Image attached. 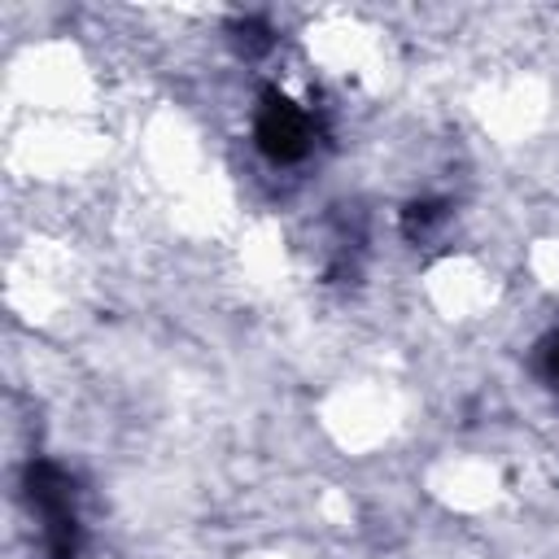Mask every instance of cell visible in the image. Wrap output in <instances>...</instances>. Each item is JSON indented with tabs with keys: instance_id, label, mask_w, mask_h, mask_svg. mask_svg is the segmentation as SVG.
Listing matches in <instances>:
<instances>
[{
	"instance_id": "obj_2",
	"label": "cell",
	"mask_w": 559,
	"mask_h": 559,
	"mask_svg": "<svg viewBox=\"0 0 559 559\" xmlns=\"http://www.w3.org/2000/svg\"><path fill=\"white\" fill-rule=\"evenodd\" d=\"M546 371H550V380H555V389H559V336H555L550 349H546Z\"/></svg>"
},
{
	"instance_id": "obj_1",
	"label": "cell",
	"mask_w": 559,
	"mask_h": 559,
	"mask_svg": "<svg viewBox=\"0 0 559 559\" xmlns=\"http://www.w3.org/2000/svg\"><path fill=\"white\" fill-rule=\"evenodd\" d=\"M253 140L271 162H301L314 148V118L297 100L266 92V100L253 118Z\"/></svg>"
}]
</instances>
